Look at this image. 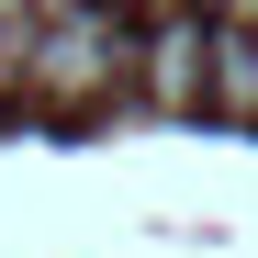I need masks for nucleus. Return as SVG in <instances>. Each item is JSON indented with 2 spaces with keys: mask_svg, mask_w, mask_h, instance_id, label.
Segmentation results:
<instances>
[{
  "mask_svg": "<svg viewBox=\"0 0 258 258\" xmlns=\"http://www.w3.org/2000/svg\"><path fill=\"white\" fill-rule=\"evenodd\" d=\"M123 79H135V23H112L101 0H45V23L23 45V90L56 101V112H90Z\"/></svg>",
  "mask_w": 258,
  "mask_h": 258,
  "instance_id": "1",
  "label": "nucleus"
},
{
  "mask_svg": "<svg viewBox=\"0 0 258 258\" xmlns=\"http://www.w3.org/2000/svg\"><path fill=\"white\" fill-rule=\"evenodd\" d=\"M146 101L157 112L213 101V23H146Z\"/></svg>",
  "mask_w": 258,
  "mask_h": 258,
  "instance_id": "2",
  "label": "nucleus"
},
{
  "mask_svg": "<svg viewBox=\"0 0 258 258\" xmlns=\"http://www.w3.org/2000/svg\"><path fill=\"white\" fill-rule=\"evenodd\" d=\"M34 23H45V0H0V68L23 79V45H34Z\"/></svg>",
  "mask_w": 258,
  "mask_h": 258,
  "instance_id": "4",
  "label": "nucleus"
},
{
  "mask_svg": "<svg viewBox=\"0 0 258 258\" xmlns=\"http://www.w3.org/2000/svg\"><path fill=\"white\" fill-rule=\"evenodd\" d=\"M213 101L258 112V34H236V23H213Z\"/></svg>",
  "mask_w": 258,
  "mask_h": 258,
  "instance_id": "3",
  "label": "nucleus"
}]
</instances>
